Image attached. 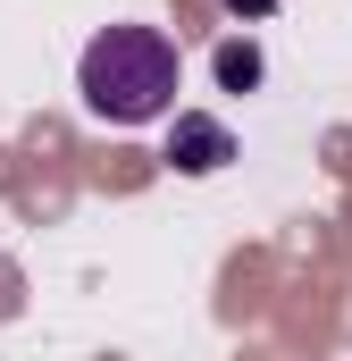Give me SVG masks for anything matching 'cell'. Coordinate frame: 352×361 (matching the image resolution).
Wrapping results in <instances>:
<instances>
[{
  "label": "cell",
  "instance_id": "cell-1",
  "mask_svg": "<svg viewBox=\"0 0 352 361\" xmlns=\"http://www.w3.org/2000/svg\"><path fill=\"white\" fill-rule=\"evenodd\" d=\"M76 92H84L92 118H109V126H151L176 101V42L160 25H109V34L84 42Z\"/></svg>",
  "mask_w": 352,
  "mask_h": 361
},
{
  "label": "cell",
  "instance_id": "cell-2",
  "mask_svg": "<svg viewBox=\"0 0 352 361\" xmlns=\"http://www.w3.org/2000/svg\"><path fill=\"white\" fill-rule=\"evenodd\" d=\"M235 160V135L218 126V118H201V109H184L168 126V169H184V177H218Z\"/></svg>",
  "mask_w": 352,
  "mask_h": 361
},
{
  "label": "cell",
  "instance_id": "cell-3",
  "mask_svg": "<svg viewBox=\"0 0 352 361\" xmlns=\"http://www.w3.org/2000/svg\"><path fill=\"white\" fill-rule=\"evenodd\" d=\"M218 85H227V92L260 85V51H252V42H227V51H218Z\"/></svg>",
  "mask_w": 352,
  "mask_h": 361
},
{
  "label": "cell",
  "instance_id": "cell-4",
  "mask_svg": "<svg viewBox=\"0 0 352 361\" xmlns=\"http://www.w3.org/2000/svg\"><path fill=\"white\" fill-rule=\"evenodd\" d=\"M227 8H235V17H268L277 0H227Z\"/></svg>",
  "mask_w": 352,
  "mask_h": 361
}]
</instances>
